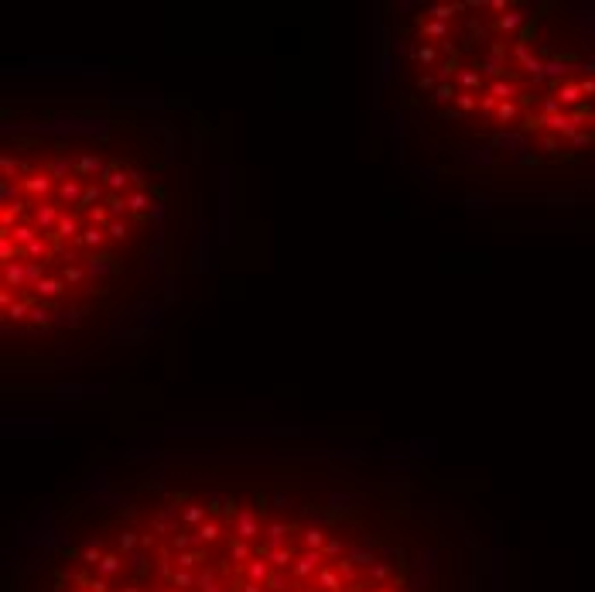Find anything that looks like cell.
Returning <instances> with one entry per match:
<instances>
[{"label":"cell","mask_w":595,"mask_h":592,"mask_svg":"<svg viewBox=\"0 0 595 592\" xmlns=\"http://www.w3.org/2000/svg\"><path fill=\"white\" fill-rule=\"evenodd\" d=\"M514 58H517L520 65H523V72L530 76V82H541V79H547V62L530 52V45H527V41H514Z\"/></svg>","instance_id":"cell-3"},{"label":"cell","mask_w":595,"mask_h":592,"mask_svg":"<svg viewBox=\"0 0 595 592\" xmlns=\"http://www.w3.org/2000/svg\"><path fill=\"white\" fill-rule=\"evenodd\" d=\"M25 267H27V288L34 291V288H38V281L45 278V264H34V260H25Z\"/></svg>","instance_id":"cell-35"},{"label":"cell","mask_w":595,"mask_h":592,"mask_svg":"<svg viewBox=\"0 0 595 592\" xmlns=\"http://www.w3.org/2000/svg\"><path fill=\"white\" fill-rule=\"evenodd\" d=\"M62 291H65V281L62 278H55V274H45L38 288H34V295L41 298V302H55V298H62Z\"/></svg>","instance_id":"cell-13"},{"label":"cell","mask_w":595,"mask_h":592,"mask_svg":"<svg viewBox=\"0 0 595 592\" xmlns=\"http://www.w3.org/2000/svg\"><path fill=\"white\" fill-rule=\"evenodd\" d=\"M476 69H479V72H486V76H490V82L510 76V72H506V41H492L490 52H486V58H483Z\"/></svg>","instance_id":"cell-1"},{"label":"cell","mask_w":595,"mask_h":592,"mask_svg":"<svg viewBox=\"0 0 595 592\" xmlns=\"http://www.w3.org/2000/svg\"><path fill=\"white\" fill-rule=\"evenodd\" d=\"M486 93H490L492 100H499V103H514L523 96V86H520V79H496V82H486Z\"/></svg>","instance_id":"cell-5"},{"label":"cell","mask_w":595,"mask_h":592,"mask_svg":"<svg viewBox=\"0 0 595 592\" xmlns=\"http://www.w3.org/2000/svg\"><path fill=\"white\" fill-rule=\"evenodd\" d=\"M103 195H106V188L100 185V181H86V192H82L79 209H82V212H89L93 206H103Z\"/></svg>","instance_id":"cell-18"},{"label":"cell","mask_w":595,"mask_h":592,"mask_svg":"<svg viewBox=\"0 0 595 592\" xmlns=\"http://www.w3.org/2000/svg\"><path fill=\"white\" fill-rule=\"evenodd\" d=\"M55 257V247L48 236H38L31 247H25V260H34V264H48Z\"/></svg>","instance_id":"cell-12"},{"label":"cell","mask_w":595,"mask_h":592,"mask_svg":"<svg viewBox=\"0 0 595 592\" xmlns=\"http://www.w3.org/2000/svg\"><path fill=\"white\" fill-rule=\"evenodd\" d=\"M18 188H21V185H14V181H4V185H0V192H4V206H14Z\"/></svg>","instance_id":"cell-37"},{"label":"cell","mask_w":595,"mask_h":592,"mask_svg":"<svg viewBox=\"0 0 595 592\" xmlns=\"http://www.w3.org/2000/svg\"><path fill=\"white\" fill-rule=\"evenodd\" d=\"M27 318H31V322H34V326H38V329H45V326H48V322H52V309H48V305H45V302H38V305H34V309H31V315H27Z\"/></svg>","instance_id":"cell-30"},{"label":"cell","mask_w":595,"mask_h":592,"mask_svg":"<svg viewBox=\"0 0 595 592\" xmlns=\"http://www.w3.org/2000/svg\"><path fill=\"white\" fill-rule=\"evenodd\" d=\"M0 168H4V181H11L18 172H25V165H18L14 157H4V161H0Z\"/></svg>","instance_id":"cell-36"},{"label":"cell","mask_w":595,"mask_h":592,"mask_svg":"<svg viewBox=\"0 0 595 592\" xmlns=\"http://www.w3.org/2000/svg\"><path fill=\"white\" fill-rule=\"evenodd\" d=\"M58 278H62V281H65V284H72V288H79V284L86 281L89 274H86V264H65Z\"/></svg>","instance_id":"cell-23"},{"label":"cell","mask_w":595,"mask_h":592,"mask_svg":"<svg viewBox=\"0 0 595 592\" xmlns=\"http://www.w3.org/2000/svg\"><path fill=\"white\" fill-rule=\"evenodd\" d=\"M100 185H103L110 195H124V188H127V185H133V181H130V168L110 165V172H106L103 179H100Z\"/></svg>","instance_id":"cell-7"},{"label":"cell","mask_w":595,"mask_h":592,"mask_svg":"<svg viewBox=\"0 0 595 592\" xmlns=\"http://www.w3.org/2000/svg\"><path fill=\"white\" fill-rule=\"evenodd\" d=\"M130 181H133V185H137V188H144V172H140V168H130Z\"/></svg>","instance_id":"cell-39"},{"label":"cell","mask_w":595,"mask_h":592,"mask_svg":"<svg viewBox=\"0 0 595 592\" xmlns=\"http://www.w3.org/2000/svg\"><path fill=\"white\" fill-rule=\"evenodd\" d=\"M82 192H86V181H82V179L58 181V206H62V202H69V206H79V202H82Z\"/></svg>","instance_id":"cell-10"},{"label":"cell","mask_w":595,"mask_h":592,"mask_svg":"<svg viewBox=\"0 0 595 592\" xmlns=\"http://www.w3.org/2000/svg\"><path fill=\"white\" fill-rule=\"evenodd\" d=\"M459 86H462V93H486L483 72H476V65H462V72H459Z\"/></svg>","instance_id":"cell-16"},{"label":"cell","mask_w":595,"mask_h":592,"mask_svg":"<svg viewBox=\"0 0 595 592\" xmlns=\"http://www.w3.org/2000/svg\"><path fill=\"white\" fill-rule=\"evenodd\" d=\"M113 271H117V264H113V257L103 254V250L86 257V274H89V278H110Z\"/></svg>","instance_id":"cell-8"},{"label":"cell","mask_w":595,"mask_h":592,"mask_svg":"<svg viewBox=\"0 0 595 592\" xmlns=\"http://www.w3.org/2000/svg\"><path fill=\"white\" fill-rule=\"evenodd\" d=\"M520 110H523V106H520L517 100H514V103H499V110H496V120L506 127V124H514V120L520 117Z\"/></svg>","instance_id":"cell-29"},{"label":"cell","mask_w":595,"mask_h":592,"mask_svg":"<svg viewBox=\"0 0 595 592\" xmlns=\"http://www.w3.org/2000/svg\"><path fill=\"white\" fill-rule=\"evenodd\" d=\"M52 188H55V179L48 172H27L25 179H21V192H27L34 202H48Z\"/></svg>","instance_id":"cell-4"},{"label":"cell","mask_w":595,"mask_h":592,"mask_svg":"<svg viewBox=\"0 0 595 592\" xmlns=\"http://www.w3.org/2000/svg\"><path fill=\"white\" fill-rule=\"evenodd\" d=\"M459 93H462V89H459L455 82H441L438 89H435V96H431V103H455Z\"/></svg>","instance_id":"cell-27"},{"label":"cell","mask_w":595,"mask_h":592,"mask_svg":"<svg viewBox=\"0 0 595 592\" xmlns=\"http://www.w3.org/2000/svg\"><path fill=\"white\" fill-rule=\"evenodd\" d=\"M86 216H89V226H100V230H106V226L113 223V216H110L106 202H103V206H93L89 212H86Z\"/></svg>","instance_id":"cell-28"},{"label":"cell","mask_w":595,"mask_h":592,"mask_svg":"<svg viewBox=\"0 0 595 592\" xmlns=\"http://www.w3.org/2000/svg\"><path fill=\"white\" fill-rule=\"evenodd\" d=\"M79 236H82V226H79V219L72 216V212H62V219H58V230H55L52 240H62V243H65V240H72V243H76Z\"/></svg>","instance_id":"cell-14"},{"label":"cell","mask_w":595,"mask_h":592,"mask_svg":"<svg viewBox=\"0 0 595 592\" xmlns=\"http://www.w3.org/2000/svg\"><path fill=\"white\" fill-rule=\"evenodd\" d=\"M523 21H527V14H523V11H506V14H499V18H496V27L510 34V31H517Z\"/></svg>","instance_id":"cell-22"},{"label":"cell","mask_w":595,"mask_h":592,"mask_svg":"<svg viewBox=\"0 0 595 592\" xmlns=\"http://www.w3.org/2000/svg\"><path fill=\"white\" fill-rule=\"evenodd\" d=\"M106 240H110V236H106V230H100V226H82V236L76 240V247H82V250H93V254H100Z\"/></svg>","instance_id":"cell-11"},{"label":"cell","mask_w":595,"mask_h":592,"mask_svg":"<svg viewBox=\"0 0 595 592\" xmlns=\"http://www.w3.org/2000/svg\"><path fill=\"white\" fill-rule=\"evenodd\" d=\"M496 148H510V151H523V134H499Z\"/></svg>","instance_id":"cell-34"},{"label":"cell","mask_w":595,"mask_h":592,"mask_svg":"<svg viewBox=\"0 0 595 592\" xmlns=\"http://www.w3.org/2000/svg\"><path fill=\"white\" fill-rule=\"evenodd\" d=\"M69 315V326H79V309H72V311H65Z\"/></svg>","instance_id":"cell-40"},{"label":"cell","mask_w":595,"mask_h":592,"mask_svg":"<svg viewBox=\"0 0 595 592\" xmlns=\"http://www.w3.org/2000/svg\"><path fill=\"white\" fill-rule=\"evenodd\" d=\"M62 212H65V209L58 206V202H34L31 223L41 230V236H48V240H52L55 230H58V219H62Z\"/></svg>","instance_id":"cell-2"},{"label":"cell","mask_w":595,"mask_h":592,"mask_svg":"<svg viewBox=\"0 0 595 592\" xmlns=\"http://www.w3.org/2000/svg\"><path fill=\"white\" fill-rule=\"evenodd\" d=\"M417 86L428 93V89H438L441 82H438V76H428V72H421V76H417Z\"/></svg>","instance_id":"cell-38"},{"label":"cell","mask_w":595,"mask_h":592,"mask_svg":"<svg viewBox=\"0 0 595 592\" xmlns=\"http://www.w3.org/2000/svg\"><path fill=\"white\" fill-rule=\"evenodd\" d=\"M106 209H110L113 219L127 216V195H106Z\"/></svg>","instance_id":"cell-32"},{"label":"cell","mask_w":595,"mask_h":592,"mask_svg":"<svg viewBox=\"0 0 595 592\" xmlns=\"http://www.w3.org/2000/svg\"><path fill=\"white\" fill-rule=\"evenodd\" d=\"M411 58H417L424 69H431V65H438V49L435 45H417V49H411Z\"/></svg>","instance_id":"cell-26"},{"label":"cell","mask_w":595,"mask_h":592,"mask_svg":"<svg viewBox=\"0 0 595 592\" xmlns=\"http://www.w3.org/2000/svg\"><path fill=\"white\" fill-rule=\"evenodd\" d=\"M27 202H14V206H4L0 212V230H14L18 226V219H21V212H25Z\"/></svg>","instance_id":"cell-25"},{"label":"cell","mask_w":595,"mask_h":592,"mask_svg":"<svg viewBox=\"0 0 595 592\" xmlns=\"http://www.w3.org/2000/svg\"><path fill=\"white\" fill-rule=\"evenodd\" d=\"M151 209V195L144 192V188H133V192H127V212L130 216H144Z\"/></svg>","instance_id":"cell-19"},{"label":"cell","mask_w":595,"mask_h":592,"mask_svg":"<svg viewBox=\"0 0 595 592\" xmlns=\"http://www.w3.org/2000/svg\"><path fill=\"white\" fill-rule=\"evenodd\" d=\"M0 260H4V264H18V260H25V250H21L11 236H0Z\"/></svg>","instance_id":"cell-21"},{"label":"cell","mask_w":595,"mask_h":592,"mask_svg":"<svg viewBox=\"0 0 595 592\" xmlns=\"http://www.w3.org/2000/svg\"><path fill=\"white\" fill-rule=\"evenodd\" d=\"M52 179H62L69 181V172H76V161H69V157H55V161H48V168H45Z\"/></svg>","instance_id":"cell-24"},{"label":"cell","mask_w":595,"mask_h":592,"mask_svg":"<svg viewBox=\"0 0 595 592\" xmlns=\"http://www.w3.org/2000/svg\"><path fill=\"white\" fill-rule=\"evenodd\" d=\"M479 106V93H459L455 100V113H472Z\"/></svg>","instance_id":"cell-33"},{"label":"cell","mask_w":595,"mask_h":592,"mask_svg":"<svg viewBox=\"0 0 595 592\" xmlns=\"http://www.w3.org/2000/svg\"><path fill=\"white\" fill-rule=\"evenodd\" d=\"M110 172V165H106L100 155H82V157H76V179H82V181H100Z\"/></svg>","instance_id":"cell-6"},{"label":"cell","mask_w":595,"mask_h":592,"mask_svg":"<svg viewBox=\"0 0 595 592\" xmlns=\"http://www.w3.org/2000/svg\"><path fill=\"white\" fill-rule=\"evenodd\" d=\"M106 236H110V240H120V243H124V240L130 236V223H127V219H113V223L106 226Z\"/></svg>","instance_id":"cell-31"},{"label":"cell","mask_w":595,"mask_h":592,"mask_svg":"<svg viewBox=\"0 0 595 592\" xmlns=\"http://www.w3.org/2000/svg\"><path fill=\"white\" fill-rule=\"evenodd\" d=\"M462 11H469V0H462V4H431V7H428V18L448 25V21H452L455 14H462Z\"/></svg>","instance_id":"cell-15"},{"label":"cell","mask_w":595,"mask_h":592,"mask_svg":"<svg viewBox=\"0 0 595 592\" xmlns=\"http://www.w3.org/2000/svg\"><path fill=\"white\" fill-rule=\"evenodd\" d=\"M4 288H27L25 260H18V264H4Z\"/></svg>","instance_id":"cell-17"},{"label":"cell","mask_w":595,"mask_h":592,"mask_svg":"<svg viewBox=\"0 0 595 592\" xmlns=\"http://www.w3.org/2000/svg\"><path fill=\"white\" fill-rule=\"evenodd\" d=\"M421 34H424V38H438V41H448L452 27L445 25V21H431V18H424V21H421Z\"/></svg>","instance_id":"cell-20"},{"label":"cell","mask_w":595,"mask_h":592,"mask_svg":"<svg viewBox=\"0 0 595 592\" xmlns=\"http://www.w3.org/2000/svg\"><path fill=\"white\" fill-rule=\"evenodd\" d=\"M0 236H11V240H14V243L25 250V247H31V243L41 236V230H38L34 223H18L14 230H0Z\"/></svg>","instance_id":"cell-9"}]
</instances>
